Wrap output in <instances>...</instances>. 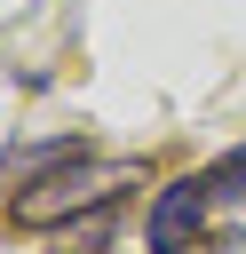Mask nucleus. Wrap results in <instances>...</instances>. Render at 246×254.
<instances>
[{
    "label": "nucleus",
    "mask_w": 246,
    "mask_h": 254,
    "mask_svg": "<svg viewBox=\"0 0 246 254\" xmlns=\"http://www.w3.org/2000/svg\"><path fill=\"white\" fill-rule=\"evenodd\" d=\"M127 183H143V167L135 159H63V167H48V175H32L24 190H16V222L24 230H56V222H71V214H87V206H103L111 190H127Z\"/></svg>",
    "instance_id": "1"
},
{
    "label": "nucleus",
    "mask_w": 246,
    "mask_h": 254,
    "mask_svg": "<svg viewBox=\"0 0 246 254\" xmlns=\"http://www.w3.org/2000/svg\"><path fill=\"white\" fill-rule=\"evenodd\" d=\"M206 175H190V183H167L159 190V206H151V254H183L190 238H198V222H206Z\"/></svg>",
    "instance_id": "2"
}]
</instances>
